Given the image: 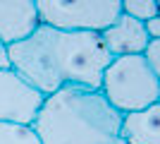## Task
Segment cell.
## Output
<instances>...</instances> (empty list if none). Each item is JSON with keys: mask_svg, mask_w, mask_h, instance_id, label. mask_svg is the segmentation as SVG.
Segmentation results:
<instances>
[{"mask_svg": "<svg viewBox=\"0 0 160 144\" xmlns=\"http://www.w3.org/2000/svg\"><path fill=\"white\" fill-rule=\"evenodd\" d=\"M7 58L10 67L46 96L65 87L100 89L105 67L112 60L100 31L48 24H38L27 39L10 43Z\"/></svg>", "mask_w": 160, "mask_h": 144, "instance_id": "obj_1", "label": "cell"}, {"mask_svg": "<svg viewBox=\"0 0 160 144\" xmlns=\"http://www.w3.org/2000/svg\"><path fill=\"white\" fill-rule=\"evenodd\" d=\"M122 120L100 89L65 87L46 96L31 127L41 144H124Z\"/></svg>", "mask_w": 160, "mask_h": 144, "instance_id": "obj_2", "label": "cell"}, {"mask_svg": "<svg viewBox=\"0 0 160 144\" xmlns=\"http://www.w3.org/2000/svg\"><path fill=\"white\" fill-rule=\"evenodd\" d=\"M100 91L120 113H132L160 101V79L143 53L117 55L105 67Z\"/></svg>", "mask_w": 160, "mask_h": 144, "instance_id": "obj_3", "label": "cell"}, {"mask_svg": "<svg viewBox=\"0 0 160 144\" xmlns=\"http://www.w3.org/2000/svg\"><path fill=\"white\" fill-rule=\"evenodd\" d=\"M38 24L103 31L122 14V0H33Z\"/></svg>", "mask_w": 160, "mask_h": 144, "instance_id": "obj_4", "label": "cell"}, {"mask_svg": "<svg viewBox=\"0 0 160 144\" xmlns=\"http://www.w3.org/2000/svg\"><path fill=\"white\" fill-rule=\"evenodd\" d=\"M43 101L46 94L27 82L14 67H0V123L33 125Z\"/></svg>", "mask_w": 160, "mask_h": 144, "instance_id": "obj_5", "label": "cell"}, {"mask_svg": "<svg viewBox=\"0 0 160 144\" xmlns=\"http://www.w3.org/2000/svg\"><path fill=\"white\" fill-rule=\"evenodd\" d=\"M100 36H103V43H105V48L110 51L112 58H117V55H141L151 41L146 24L124 12L110 27L103 29Z\"/></svg>", "mask_w": 160, "mask_h": 144, "instance_id": "obj_6", "label": "cell"}, {"mask_svg": "<svg viewBox=\"0 0 160 144\" xmlns=\"http://www.w3.org/2000/svg\"><path fill=\"white\" fill-rule=\"evenodd\" d=\"M38 27L33 0H0V41L10 46Z\"/></svg>", "mask_w": 160, "mask_h": 144, "instance_id": "obj_7", "label": "cell"}, {"mask_svg": "<svg viewBox=\"0 0 160 144\" xmlns=\"http://www.w3.org/2000/svg\"><path fill=\"white\" fill-rule=\"evenodd\" d=\"M122 139L124 144H160V101L141 110L124 113Z\"/></svg>", "mask_w": 160, "mask_h": 144, "instance_id": "obj_8", "label": "cell"}, {"mask_svg": "<svg viewBox=\"0 0 160 144\" xmlns=\"http://www.w3.org/2000/svg\"><path fill=\"white\" fill-rule=\"evenodd\" d=\"M0 144H41L31 125L0 123Z\"/></svg>", "mask_w": 160, "mask_h": 144, "instance_id": "obj_9", "label": "cell"}, {"mask_svg": "<svg viewBox=\"0 0 160 144\" xmlns=\"http://www.w3.org/2000/svg\"><path fill=\"white\" fill-rule=\"evenodd\" d=\"M122 12L134 17V19L148 22L158 12V0H122Z\"/></svg>", "mask_w": 160, "mask_h": 144, "instance_id": "obj_10", "label": "cell"}, {"mask_svg": "<svg viewBox=\"0 0 160 144\" xmlns=\"http://www.w3.org/2000/svg\"><path fill=\"white\" fill-rule=\"evenodd\" d=\"M143 58H146V62L151 65V70H153L155 75H158L160 79V39H151L146 46V51H143Z\"/></svg>", "mask_w": 160, "mask_h": 144, "instance_id": "obj_11", "label": "cell"}, {"mask_svg": "<svg viewBox=\"0 0 160 144\" xmlns=\"http://www.w3.org/2000/svg\"><path fill=\"white\" fill-rule=\"evenodd\" d=\"M146 24V31L151 39H160V14H155V17H151L148 22H143Z\"/></svg>", "mask_w": 160, "mask_h": 144, "instance_id": "obj_12", "label": "cell"}, {"mask_svg": "<svg viewBox=\"0 0 160 144\" xmlns=\"http://www.w3.org/2000/svg\"><path fill=\"white\" fill-rule=\"evenodd\" d=\"M0 67H10V58H7V46L0 41Z\"/></svg>", "mask_w": 160, "mask_h": 144, "instance_id": "obj_13", "label": "cell"}]
</instances>
